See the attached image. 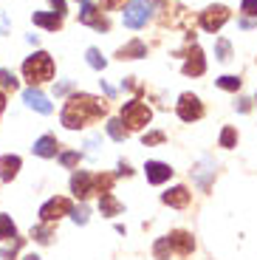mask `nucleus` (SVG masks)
Returning <instances> with one entry per match:
<instances>
[{
	"label": "nucleus",
	"instance_id": "412c9836",
	"mask_svg": "<svg viewBox=\"0 0 257 260\" xmlns=\"http://www.w3.org/2000/svg\"><path fill=\"white\" fill-rule=\"evenodd\" d=\"M85 57H88V65H90V68H97V71H102L105 65H108V62H105V57L99 54V48H88Z\"/></svg>",
	"mask_w": 257,
	"mask_h": 260
},
{
	"label": "nucleus",
	"instance_id": "f03ea898",
	"mask_svg": "<svg viewBox=\"0 0 257 260\" xmlns=\"http://www.w3.org/2000/svg\"><path fill=\"white\" fill-rule=\"evenodd\" d=\"M23 77H26L31 85H40V82L54 79V59L48 57L45 51L31 54V57L23 62Z\"/></svg>",
	"mask_w": 257,
	"mask_h": 260
},
{
	"label": "nucleus",
	"instance_id": "6ab92c4d",
	"mask_svg": "<svg viewBox=\"0 0 257 260\" xmlns=\"http://www.w3.org/2000/svg\"><path fill=\"white\" fill-rule=\"evenodd\" d=\"M99 209H102V215H108V218H113V215L122 212V204L116 201L110 192H102V198H99Z\"/></svg>",
	"mask_w": 257,
	"mask_h": 260
},
{
	"label": "nucleus",
	"instance_id": "dca6fc26",
	"mask_svg": "<svg viewBox=\"0 0 257 260\" xmlns=\"http://www.w3.org/2000/svg\"><path fill=\"white\" fill-rule=\"evenodd\" d=\"M31 20L37 23V26H43V28H48V31H57L59 26H62V17L59 14H48V12H34L31 14Z\"/></svg>",
	"mask_w": 257,
	"mask_h": 260
},
{
	"label": "nucleus",
	"instance_id": "e433bc0d",
	"mask_svg": "<svg viewBox=\"0 0 257 260\" xmlns=\"http://www.w3.org/2000/svg\"><path fill=\"white\" fill-rule=\"evenodd\" d=\"M3 108H6V96L0 93V113H3Z\"/></svg>",
	"mask_w": 257,
	"mask_h": 260
},
{
	"label": "nucleus",
	"instance_id": "c756f323",
	"mask_svg": "<svg viewBox=\"0 0 257 260\" xmlns=\"http://www.w3.org/2000/svg\"><path fill=\"white\" fill-rule=\"evenodd\" d=\"M215 54H218V59H229V54H232L229 40H218V46H215Z\"/></svg>",
	"mask_w": 257,
	"mask_h": 260
},
{
	"label": "nucleus",
	"instance_id": "2eb2a0df",
	"mask_svg": "<svg viewBox=\"0 0 257 260\" xmlns=\"http://www.w3.org/2000/svg\"><path fill=\"white\" fill-rule=\"evenodd\" d=\"M57 150H59V144H57V139H54V136H43V139L34 142V153L43 156V158H54V156H57Z\"/></svg>",
	"mask_w": 257,
	"mask_h": 260
},
{
	"label": "nucleus",
	"instance_id": "ddd939ff",
	"mask_svg": "<svg viewBox=\"0 0 257 260\" xmlns=\"http://www.w3.org/2000/svg\"><path fill=\"white\" fill-rule=\"evenodd\" d=\"M167 241H170V246L181 254H189L195 249V241H192L189 232H173V235H167Z\"/></svg>",
	"mask_w": 257,
	"mask_h": 260
},
{
	"label": "nucleus",
	"instance_id": "c9c22d12",
	"mask_svg": "<svg viewBox=\"0 0 257 260\" xmlns=\"http://www.w3.org/2000/svg\"><path fill=\"white\" fill-rule=\"evenodd\" d=\"M122 0H102V9H116Z\"/></svg>",
	"mask_w": 257,
	"mask_h": 260
},
{
	"label": "nucleus",
	"instance_id": "b1692460",
	"mask_svg": "<svg viewBox=\"0 0 257 260\" xmlns=\"http://www.w3.org/2000/svg\"><path fill=\"white\" fill-rule=\"evenodd\" d=\"M240 82H243V79H238V77H232V74H226V77L218 79V88H223V91H238Z\"/></svg>",
	"mask_w": 257,
	"mask_h": 260
},
{
	"label": "nucleus",
	"instance_id": "20e7f679",
	"mask_svg": "<svg viewBox=\"0 0 257 260\" xmlns=\"http://www.w3.org/2000/svg\"><path fill=\"white\" fill-rule=\"evenodd\" d=\"M153 14V3L150 0H130L127 6H124V26L127 28H142L144 23L150 20Z\"/></svg>",
	"mask_w": 257,
	"mask_h": 260
},
{
	"label": "nucleus",
	"instance_id": "c85d7f7f",
	"mask_svg": "<svg viewBox=\"0 0 257 260\" xmlns=\"http://www.w3.org/2000/svg\"><path fill=\"white\" fill-rule=\"evenodd\" d=\"M31 238H37L40 243H48V241H51V229H48V226H34L31 229Z\"/></svg>",
	"mask_w": 257,
	"mask_h": 260
},
{
	"label": "nucleus",
	"instance_id": "58836bf2",
	"mask_svg": "<svg viewBox=\"0 0 257 260\" xmlns=\"http://www.w3.org/2000/svg\"><path fill=\"white\" fill-rule=\"evenodd\" d=\"M82 3H88V0H82Z\"/></svg>",
	"mask_w": 257,
	"mask_h": 260
},
{
	"label": "nucleus",
	"instance_id": "f704fd0d",
	"mask_svg": "<svg viewBox=\"0 0 257 260\" xmlns=\"http://www.w3.org/2000/svg\"><path fill=\"white\" fill-rule=\"evenodd\" d=\"M249 108H251V105H249V99H238V111H240V113H246Z\"/></svg>",
	"mask_w": 257,
	"mask_h": 260
},
{
	"label": "nucleus",
	"instance_id": "a878e982",
	"mask_svg": "<svg viewBox=\"0 0 257 260\" xmlns=\"http://www.w3.org/2000/svg\"><path fill=\"white\" fill-rule=\"evenodd\" d=\"M235 142H238L235 127H223V133H220V147H235Z\"/></svg>",
	"mask_w": 257,
	"mask_h": 260
},
{
	"label": "nucleus",
	"instance_id": "7c9ffc66",
	"mask_svg": "<svg viewBox=\"0 0 257 260\" xmlns=\"http://www.w3.org/2000/svg\"><path fill=\"white\" fill-rule=\"evenodd\" d=\"M240 12L249 14V17H257V0H243L240 3Z\"/></svg>",
	"mask_w": 257,
	"mask_h": 260
},
{
	"label": "nucleus",
	"instance_id": "72a5a7b5",
	"mask_svg": "<svg viewBox=\"0 0 257 260\" xmlns=\"http://www.w3.org/2000/svg\"><path fill=\"white\" fill-rule=\"evenodd\" d=\"M48 3L54 6V14H59V17L65 14V0H48Z\"/></svg>",
	"mask_w": 257,
	"mask_h": 260
},
{
	"label": "nucleus",
	"instance_id": "6e6552de",
	"mask_svg": "<svg viewBox=\"0 0 257 260\" xmlns=\"http://www.w3.org/2000/svg\"><path fill=\"white\" fill-rule=\"evenodd\" d=\"M79 23L97 28V31H108V28H110L108 17H102V12H99L97 6H90V3H85V6H82V12H79Z\"/></svg>",
	"mask_w": 257,
	"mask_h": 260
},
{
	"label": "nucleus",
	"instance_id": "5701e85b",
	"mask_svg": "<svg viewBox=\"0 0 257 260\" xmlns=\"http://www.w3.org/2000/svg\"><path fill=\"white\" fill-rule=\"evenodd\" d=\"M170 241L167 238H161V241H155V246H153V252H155V257L158 260H170Z\"/></svg>",
	"mask_w": 257,
	"mask_h": 260
},
{
	"label": "nucleus",
	"instance_id": "9b49d317",
	"mask_svg": "<svg viewBox=\"0 0 257 260\" xmlns=\"http://www.w3.org/2000/svg\"><path fill=\"white\" fill-rule=\"evenodd\" d=\"M206 71V59H204V51H201L198 46L189 51V57H186V62H184V74L186 77H201V74Z\"/></svg>",
	"mask_w": 257,
	"mask_h": 260
},
{
	"label": "nucleus",
	"instance_id": "4468645a",
	"mask_svg": "<svg viewBox=\"0 0 257 260\" xmlns=\"http://www.w3.org/2000/svg\"><path fill=\"white\" fill-rule=\"evenodd\" d=\"M161 201L164 204H170V207H186L189 204V189L186 187H173V189H167V192L161 195Z\"/></svg>",
	"mask_w": 257,
	"mask_h": 260
},
{
	"label": "nucleus",
	"instance_id": "4c0bfd02",
	"mask_svg": "<svg viewBox=\"0 0 257 260\" xmlns=\"http://www.w3.org/2000/svg\"><path fill=\"white\" fill-rule=\"evenodd\" d=\"M23 260H40V257H37V254H26Z\"/></svg>",
	"mask_w": 257,
	"mask_h": 260
},
{
	"label": "nucleus",
	"instance_id": "473e14b6",
	"mask_svg": "<svg viewBox=\"0 0 257 260\" xmlns=\"http://www.w3.org/2000/svg\"><path fill=\"white\" fill-rule=\"evenodd\" d=\"M59 161H62L65 167H74V164L79 161V153H62V156H59Z\"/></svg>",
	"mask_w": 257,
	"mask_h": 260
},
{
	"label": "nucleus",
	"instance_id": "bb28decb",
	"mask_svg": "<svg viewBox=\"0 0 257 260\" xmlns=\"http://www.w3.org/2000/svg\"><path fill=\"white\" fill-rule=\"evenodd\" d=\"M0 88H17V79H14L12 71H6V68H0Z\"/></svg>",
	"mask_w": 257,
	"mask_h": 260
},
{
	"label": "nucleus",
	"instance_id": "39448f33",
	"mask_svg": "<svg viewBox=\"0 0 257 260\" xmlns=\"http://www.w3.org/2000/svg\"><path fill=\"white\" fill-rule=\"evenodd\" d=\"M178 116L184 119V122H198V119L204 116V105H201V99L195 96V93H181Z\"/></svg>",
	"mask_w": 257,
	"mask_h": 260
},
{
	"label": "nucleus",
	"instance_id": "a211bd4d",
	"mask_svg": "<svg viewBox=\"0 0 257 260\" xmlns=\"http://www.w3.org/2000/svg\"><path fill=\"white\" fill-rule=\"evenodd\" d=\"M119 57H122V59H139V57H147V46H144L142 40H133V43H127L124 48H119Z\"/></svg>",
	"mask_w": 257,
	"mask_h": 260
},
{
	"label": "nucleus",
	"instance_id": "f3484780",
	"mask_svg": "<svg viewBox=\"0 0 257 260\" xmlns=\"http://www.w3.org/2000/svg\"><path fill=\"white\" fill-rule=\"evenodd\" d=\"M20 170V156H3L0 158V178L3 181H12Z\"/></svg>",
	"mask_w": 257,
	"mask_h": 260
},
{
	"label": "nucleus",
	"instance_id": "7ed1b4c3",
	"mask_svg": "<svg viewBox=\"0 0 257 260\" xmlns=\"http://www.w3.org/2000/svg\"><path fill=\"white\" fill-rule=\"evenodd\" d=\"M150 119H153V111L142 99H130L122 105V124H127L130 130H142L144 124H150Z\"/></svg>",
	"mask_w": 257,
	"mask_h": 260
},
{
	"label": "nucleus",
	"instance_id": "423d86ee",
	"mask_svg": "<svg viewBox=\"0 0 257 260\" xmlns=\"http://www.w3.org/2000/svg\"><path fill=\"white\" fill-rule=\"evenodd\" d=\"M62 215H71V201H68V198H51V201H45L43 207H40V218H43L45 223L59 221Z\"/></svg>",
	"mask_w": 257,
	"mask_h": 260
},
{
	"label": "nucleus",
	"instance_id": "1a4fd4ad",
	"mask_svg": "<svg viewBox=\"0 0 257 260\" xmlns=\"http://www.w3.org/2000/svg\"><path fill=\"white\" fill-rule=\"evenodd\" d=\"M23 102H26L28 108H34L37 113H43V116H48V113L54 111V108H51V102H48V96H45V93H40L37 88H34V85L23 91Z\"/></svg>",
	"mask_w": 257,
	"mask_h": 260
},
{
	"label": "nucleus",
	"instance_id": "4be33fe9",
	"mask_svg": "<svg viewBox=\"0 0 257 260\" xmlns=\"http://www.w3.org/2000/svg\"><path fill=\"white\" fill-rule=\"evenodd\" d=\"M6 238H14V221L9 215H0V241H6Z\"/></svg>",
	"mask_w": 257,
	"mask_h": 260
},
{
	"label": "nucleus",
	"instance_id": "2f4dec72",
	"mask_svg": "<svg viewBox=\"0 0 257 260\" xmlns=\"http://www.w3.org/2000/svg\"><path fill=\"white\" fill-rule=\"evenodd\" d=\"M142 142L144 144H161V142H164V133H158V130H155V133H144Z\"/></svg>",
	"mask_w": 257,
	"mask_h": 260
},
{
	"label": "nucleus",
	"instance_id": "cd10ccee",
	"mask_svg": "<svg viewBox=\"0 0 257 260\" xmlns=\"http://www.w3.org/2000/svg\"><path fill=\"white\" fill-rule=\"evenodd\" d=\"M88 207H85V204H79V207L77 209H74L71 207V218H74V221H77V223H88Z\"/></svg>",
	"mask_w": 257,
	"mask_h": 260
},
{
	"label": "nucleus",
	"instance_id": "9d476101",
	"mask_svg": "<svg viewBox=\"0 0 257 260\" xmlns=\"http://www.w3.org/2000/svg\"><path fill=\"white\" fill-rule=\"evenodd\" d=\"M71 189H74V195L77 198H88L90 192H93V176L90 173H85V170H79V173H74V178H71Z\"/></svg>",
	"mask_w": 257,
	"mask_h": 260
},
{
	"label": "nucleus",
	"instance_id": "f8f14e48",
	"mask_svg": "<svg viewBox=\"0 0 257 260\" xmlns=\"http://www.w3.org/2000/svg\"><path fill=\"white\" fill-rule=\"evenodd\" d=\"M144 173H147V181H150V184H164L170 176H173L170 164H161V161H147Z\"/></svg>",
	"mask_w": 257,
	"mask_h": 260
},
{
	"label": "nucleus",
	"instance_id": "f257e3e1",
	"mask_svg": "<svg viewBox=\"0 0 257 260\" xmlns=\"http://www.w3.org/2000/svg\"><path fill=\"white\" fill-rule=\"evenodd\" d=\"M105 111H108V102H105V99L90 96V93H74L62 108V124L68 130L85 127V124L97 122Z\"/></svg>",
	"mask_w": 257,
	"mask_h": 260
},
{
	"label": "nucleus",
	"instance_id": "0eeeda50",
	"mask_svg": "<svg viewBox=\"0 0 257 260\" xmlns=\"http://www.w3.org/2000/svg\"><path fill=\"white\" fill-rule=\"evenodd\" d=\"M226 20H229V9L226 6H209V9L201 12V26H204L209 34L220 31V26H223Z\"/></svg>",
	"mask_w": 257,
	"mask_h": 260
},
{
	"label": "nucleus",
	"instance_id": "aec40b11",
	"mask_svg": "<svg viewBox=\"0 0 257 260\" xmlns=\"http://www.w3.org/2000/svg\"><path fill=\"white\" fill-rule=\"evenodd\" d=\"M108 133H110V139H116V142H124L127 127L122 124V119H110V122H108Z\"/></svg>",
	"mask_w": 257,
	"mask_h": 260
},
{
	"label": "nucleus",
	"instance_id": "393cba45",
	"mask_svg": "<svg viewBox=\"0 0 257 260\" xmlns=\"http://www.w3.org/2000/svg\"><path fill=\"white\" fill-rule=\"evenodd\" d=\"M23 243H26L23 238H14V243H12V246H3V249H0V254H3L6 260H14V254L20 252V246H23Z\"/></svg>",
	"mask_w": 257,
	"mask_h": 260
}]
</instances>
